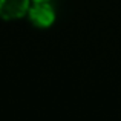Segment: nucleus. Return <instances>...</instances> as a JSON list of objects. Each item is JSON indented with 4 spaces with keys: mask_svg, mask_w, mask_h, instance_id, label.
Instances as JSON below:
<instances>
[{
    "mask_svg": "<svg viewBox=\"0 0 121 121\" xmlns=\"http://www.w3.org/2000/svg\"><path fill=\"white\" fill-rule=\"evenodd\" d=\"M31 23L37 28H49L55 22V12L49 2H34L28 11Z\"/></svg>",
    "mask_w": 121,
    "mask_h": 121,
    "instance_id": "1",
    "label": "nucleus"
},
{
    "mask_svg": "<svg viewBox=\"0 0 121 121\" xmlns=\"http://www.w3.org/2000/svg\"><path fill=\"white\" fill-rule=\"evenodd\" d=\"M32 0H0V18L17 20L28 14Z\"/></svg>",
    "mask_w": 121,
    "mask_h": 121,
    "instance_id": "2",
    "label": "nucleus"
},
{
    "mask_svg": "<svg viewBox=\"0 0 121 121\" xmlns=\"http://www.w3.org/2000/svg\"><path fill=\"white\" fill-rule=\"evenodd\" d=\"M32 2H49V0H32Z\"/></svg>",
    "mask_w": 121,
    "mask_h": 121,
    "instance_id": "3",
    "label": "nucleus"
}]
</instances>
